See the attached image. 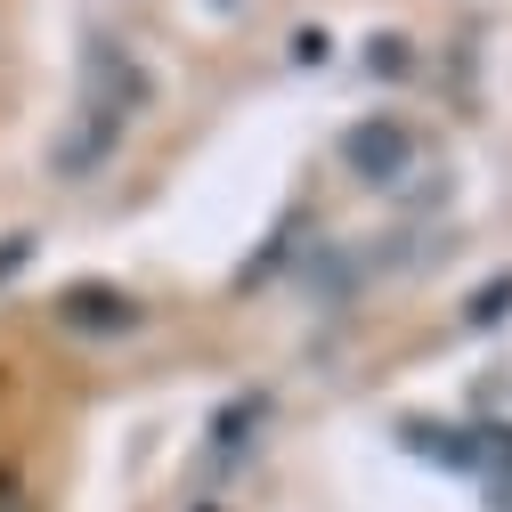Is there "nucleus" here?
I'll list each match as a JSON object with an SVG mask.
<instances>
[{"label": "nucleus", "mask_w": 512, "mask_h": 512, "mask_svg": "<svg viewBox=\"0 0 512 512\" xmlns=\"http://www.w3.org/2000/svg\"><path fill=\"white\" fill-rule=\"evenodd\" d=\"M147 98H155V82H147L139 57L114 49V41H90V57H82V114L131 131V114H147Z\"/></svg>", "instance_id": "f257e3e1"}, {"label": "nucleus", "mask_w": 512, "mask_h": 512, "mask_svg": "<svg viewBox=\"0 0 512 512\" xmlns=\"http://www.w3.org/2000/svg\"><path fill=\"white\" fill-rule=\"evenodd\" d=\"M57 326H66L74 342H131L147 326V301L122 293V285H106V277H82V285L57 293Z\"/></svg>", "instance_id": "f03ea898"}, {"label": "nucleus", "mask_w": 512, "mask_h": 512, "mask_svg": "<svg viewBox=\"0 0 512 512\" xmlns=\"http://www.w3.org/2000/svg\"><path fill=\"white\" fill-rule=\"evenodd\" d=\"M334 155H342V171L366 179V187H399V171L415 163V131H407L399 114H358L350 131L334 139Z\"/></svg>", "instance_id": "7ed1b4c3"}, {"label": "nucleus", "mask_w": 512, "mask_h": 512, "mask_svg": "<svg viewBox=\"0 0 512 512\" xmlns=\"http://www.w3.org/2000/svg\"><path fill=\"white\" fill-rule=\"evenodd\" d=\"M504 309H512V277H496V285H480V293H472V309H464V326H472V334H488V326H496Z\"/></svg>", "instance_id": "20e7f679"}, {"label": "nucleus", "mask_w": 512, "mask_h": 512, "mask_svg": "<svg viewBox=\"0 0 512 512\" xmlns=\"http://www.w3.org/2000/svg\"><path fill=\"white\" fill-rule=\"evenodd\" d=\"M366 49H374V57H366V66H374V74H407V66H415V49H407L399 33H374Z\"/></svg>", "instance_id": "39448f33"}, {"label": "nucleus", "mask_w": 512, "mask_h": 512, "mask_svg": "<svg viewBox=\"0 0 512 512\" xmlns=\"http://www.w3.org/2000/svg\"><path fill=\"white\" fill-rule=\"evenodd\" d=\"M33 261V236H9V244H0V277H17Z\"/></svg>", "instance_id": "423d86ee"}, {"label": "nucleus", "mask_w": 512, "mask_h": 512, "mask_svg": "<svg viewBox=\"0 0 512 512\" xmlns=\"http://www.w3.org/2000/svg\"><path fill=\"white\" fill-rule=\"evenodd\" d=\"M317 57H326V33H317V25L293 33V66H317Z\"/></svg>", "instance_id": "0eeeda50"}]
</instances>
